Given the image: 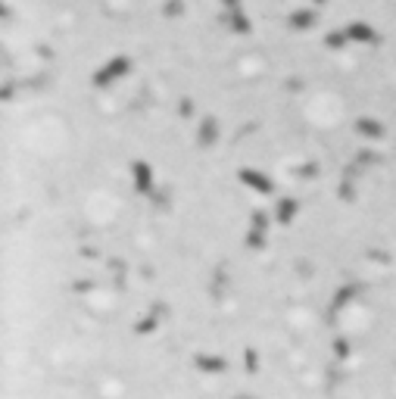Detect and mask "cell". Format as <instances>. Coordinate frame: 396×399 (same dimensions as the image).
Listing matches in <instances>:
<instances>
[{
  "instance_id": "15",
  "label": "cell",
  "mask_w": 396,
  "mask_h": 399,
  "mask_svg": "<svg viewBox=\"0 0 396 399\" xmlns=\"http://www.w3.org/2000/svg\"><path fill=\"white\" fill-rule=\"evenodd\" d=\"M319 175V162H306V166L297 169V178H315Z\"/></svg>"
},
{
  "instance_id": "7",
  "label": "cell",
  "mask_w": 396,
  "mask_h": 399,
  "mask_svg": "<svg viewBox=\"0 0 396 399\" xmlns=\"http://www.w3.org/2000/svg\"><path fill=\"white\" fill-rule=\"evenodd\" d=\"M216 137H219V122L212 119V116H206V119L197 125V144H200V147H212V144H216Z\"/></svg>"
},
{
  "instance_id": "2",
  "label": "cell",
  "mask_w": 396,
  "mask_h": 399,
  "mask_svg": "<svg viewBox=\"0 0 396 399\" xmlns=\"http://www.w3.org/2000/svg\"><path fill=\"white\" fill-rule=\"evenodd\" d=\"M131 181H134V191H138L141 197H153V169H150L144 159L131 162Z\"/></svg>"
},
{
  "instance_id": "12",
  "label": "cell",
  "mask_w": 396,
  "mask_h": 399,
  "mask_svg": "<svg viewBox=\"0 0 396 399\" xmlns=\"http://www.w3.org/2000/svg\"><path fill=\"white\" fill-rule=\"evenodd\" d=\"M346 44H350V38H346L343 28H334V31H328V35H324V47H328V50H343Z\"/></svg>"
},
{
  "instance_id": "10",
  "label": "cell",
  "mask_w": 396,
  "mask_h": 399,
  "mask_svg": "<svg viewBox=\"0 0 396 399\" xmlns=\"http://www.w3.org/2000/svg\"><path fill=\"white\" fill-rule=\"evenodd\" d=\"M337 197L343 200V203H353L356 200V175L343 172V178H340V184H337Z\"/></svg>"
},
{
  "instance_id": "16",
  "label": "cell",
  "mask_w": 396,
  "mask_h": 399,
  "mask_svg": "<svg viewBox=\"0 0 396 399\" xmlns=\"http://www.w3.org/2000/svg\"><path fill=\"white\" fill-rule=\"evenodd\" d=\"M181 116H185V119H187V116H194V103H191V97L181 100Z\"/></svg>"
},
{
  "instance_id": "1",
  "label": "cell",
  "mask_w": 396,
  "mask_h": 399,
  "mask_svg": "<svg viewBox=\"0 0 396 399\" xmlns=\"http://www.w3.org/2000/svg\"><path fill=\"white\" fill-rule=\"evenodd\" d=\"M131 66H134V62H131V57H125V53H119V57H113V60H109L103 69H97V72H94L91 84H94V88H100V91H103V88H109V84H113V82H119V78H122V75H128V72H131Z\"/></svg>"
},
{
  "instance_id": "9",
  "label": "cell",
  "mask_w": 396,
  "mask_h": 399,
  "mask_svg": "<svg viewBox=\"0 0 396 399\" xmlns=\"http://www.w3.org/2000/svg\"><path fill=\"white\" fill-rule=\"evenodd\" d=\"M221 22H228V28H231V31H241V35H250V31H253V26H250L247 16H243V10H225Z\"/></svg>"
},
{
  "instance_id": "11",
  "label": "cell",
  "mask_w": 396,
  "mask_h": 399,
  "mask_svg": "<svg viewBox=\"0 0 396 399\" xmlns=\"http://www.w3.org/2000/svg\"><path fill=\"white\" fill-rule=\"evenodd\" d=\"M275 213H278V222H281V225H290V222H294V215H297V200L281 197V200H278V209H275Z\"/></svg>"
},
{
  "instance_id": "4",
  "label": "cell",
  "mask_w": 396,
  "mask_h": 399,
  "mask_svg": "<svg viewBox=\"0 0 396 399\" xmlns=\"http://www.w3.org/2000/svg\"><path fill=\"white\" fill-rule=\"evenodd\" d=\"M237 178H241V181L247 184L250 191H256V193H275L272 178H268L265 172H259V169H241V172H237Z\"/></svg>"
},
{
  "instance_id": "19",
  "label": "cell",
  "mask_w": 396,
  "mask_h": 399,
  "mask_svg": "<svg viewBox=\"0 0 396 399\" xmlns=\"http://www.w3.org/2000/svg\"><path fill=\"white\" fill-rule=\"evenodd\" d=\"M312 4H315V6H321V4H324V0H312Z\"/></svg>"
},
{
  "instance_id": "3",
  "label": "cell",
  "mask_w": 396,
  "mask_h": 399,
  "mask_svg": "<svg viewBox=\"0 0 396 399\" xmlns=\"http://www.w3.org/2000/svg\"><path fill=\"white\" fill-rule=\"evenodd\" d=\"M346 38H350V44H381L384 38L375 31V26H368V22H350V26H343Z\"/></svg>"
},
{
  "instance_id": "18",
  "label": "cell",
  "mask_w": 396,
  "mask_h": 399,
  "mask_svg": "<svg viewBox=\"0 0 396 399\" xmlns=\"http://www.w3.org/2000/svg\"><path fill=\"white\" fill-rule=\"evenodd\" d=\"M303 88V82H299V78H294V82H287V91H299Z\"/></svg>"
},
{
  "instance_id": "14",
  "label": "cell",
  "mask_w": 396,
  "mask_h": 399,
  "mask_svg": "<svg viewBox=\"0 0 396 399\" xmlns=\"http://www.w3.org/2000/svg\"><path fill=\"white\" fill-rule=\"evenodd\" d=\"M163 13L169 16V19H178V16L185 13V0H165V4H163Z\"/></svg>"
},
{
  "instance_id": "5",
  "label": "cell",
  "mask_w": 396,
  "mask_h": 399,
  "mask_svg": "<svg viewBox=\"0 0 396 399\" xmlns=\"http://www.w3.org/2000/svg\"><path fill=\"white\" fill-rule=\"evenodd\" d=\"M265 228H268V215L263 209H256V213H253V225L247 231V247H253V249L265 247Z\"/></svg>"
},
{
  "instance_id": "8",
  "label": "cell",
  "mask_w": 396,
  "mask_h": 399,
  "mask_svg": "<svg viewBox=\"0 0 396 399\" xmlns=\"http://www.w3.org/2000/svg\"><path fill=\"white\" fill-rule=\"evenodd\" d=\"M356 131H359L362 137H371V140H381L387 135V128L378 119H371V116H362V119H356Z\"/></svg>"
},
{
  "instance_id": "6",
  "label": "cell",
  "mask_w": 396,
  "mask_h": 399,
  "mask_svg": "<svg viewBox=\"0 0 396 399\" xmlns=\"http://www.w3.org/2000/svg\"><path fill=\"white\" fill-rule=\"evenodd\" d=\"M287 26L294 28V31L315 28V26H319V10H312V6H309V10H294V13L287 16Z\"/></svg>"
},
{
  "instance_id": "13",
  "label": "cell",
  "mask_w": 396,
  "mask_h": 399,
  "mask_svg": "<svg viewBox=\"0 0 396 399\" xmlns=\"http://www.w3.org/2000/svg\"><path fill=\"white\" fill-rule=\"evenodd\" d=\"M356 166H359V169L381 166V153H375V150H362L359 156H356Z\"/></svg>"
},
{
  "instance_id": "17",
  "label": "cell",
  "mask_w": 396,
  "mask_h": 399,
  "mask_svg": "<svg viewBox=\"0 0 396 399\" xmlns=\"http://www.w3.org/2000/svg\"><path fill=\"white\" fill-rule=\"evenodd\" d=\"M221 6H225V10H243L241 0H221Z\"/></svg>"
}]
</instances>
